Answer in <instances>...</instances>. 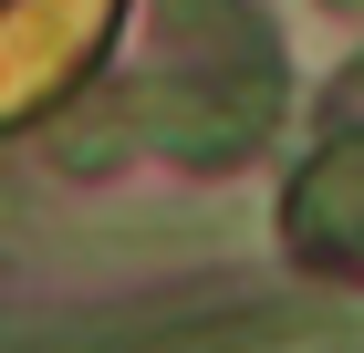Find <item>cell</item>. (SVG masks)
I'll return each mask as SVG.
<instances>
[{
	"label": "cell",
	"mask_w": 364,
	"mask_h": 353,
	"mask_svg": "<svg viewBox=\"0 0 364 353\" xmlns=\"http://www.w3.org/2000/svg\"><path fill=\"white\" fill-rule=\"evenodd\" d=\"M281 114V83L250 73V83H229V73H167V83H125V94H105L94 114H73L63 125L53 156L63 166H114L125 146H167V156H198V166H229V156H250L260 125Z\"/></svg>",
	"instance_id": "6da1fadb"
},
{
	"label": "cell",
	"mask_w": 364,
	"mask_h": 353,
	"mask_svg": "<svg viewBox=\"0 0 364 353\" xmlns=\"http://www.w3.org/2000/svg\"><path fill=\"white\" fill-rule=\"evenodd\" d=\"M114 31V0H0V125L84 73Z\"/></svg>",
	"instance_id": "7a4b0ae2"
},
{
	"label": "cell",
	"mask_w": 364,
	"mask_h": 353,
	"mask_svg": "<svg viewBox=\"0 0 364 353\" xmlns=\"http://www.w3.org/2000/svg\"><path fill=\"white\" fill-rule=\"evenodd\" d=\"M312 312H281V301H250V312H156V322H114L84 332V343H53V353H281L302 343Z\"/></svg>",
	"instance_id": "3957f363"
},
{
	"label": "cell",
	"mask_w": 364,
	"mask_h": 353,
	"mask_svg": "<svg viewBox=\"0 0 364 353\" xmlns=\"http://www.w3.org/2000/svg\"><path fill=\"white\" fill-rule=\"evenodd\" d=\"M291 249L323 260V271H364V136L323 146V156L291 177V208H281Z\"/></svg>",
	"instance_id": "277c9868"
}]
</instances>
